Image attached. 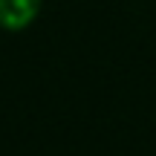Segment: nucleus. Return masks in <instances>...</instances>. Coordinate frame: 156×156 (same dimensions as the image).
<instances>
[{
	"label": "nucleus",
	"mask_w": 156,
	"mask_h": 156,
	"mask_svg": "<svg viewBox=\"0 0 156 156\" xmlns=\"http://www.w3.org/2000/svg\"><path fill=\"white\" fill-rule=\"evenodd\" d=\"M41 15V0H0V29L23 32Z\"/></svg>",
	"instance_id": "1"
}]
</instances>
